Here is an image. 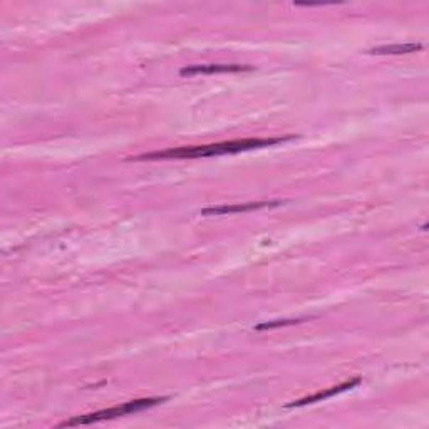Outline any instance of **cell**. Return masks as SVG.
Here are the masks:
<instances>
[{"label":"cell","mask_w":429,"mask_h":429,"mask_svg":"<svg viewBox=\"0 0 429 429\" xmlns=\"http://www.w3.org/2000/svg\"><path fill=\"white\" fill-rule=\"evenodd\" d=\"M294 140V136L284 138H247V140L237 141H223L216 145H203V146H183L172 147L166 151H156V153L141 155L136 160H193V158H210V156L221 155H235L242 151L260 150V147H269L279 143Z\"/></svg>","instance_id":"cell-1"},{"label":"cell","mask_w":429,"mask_h":429,"mask_svg":"<svg viewBox=\"0 0 429 429\" xmlns=\"http://www.w3.org/2000/svg\"><path fill=\"white\" fill-rule=\"evenodd\" d=\"M165 401H168V398H145V399L129 401V403L114 406V408H109V409H103V411L84 414V416H76L69 419V421L61 423L59 424V428H72V426H81V424H92V423L106 421V419L128 416V414L140 413L143 409L153 408V406H158L160 403H165Z\"/></svg>","instance_id":"cell-2"},{"label":"cell","mask_w":429,"mask_h":429,"mask_svg":"<svg viewBox=\"0 0 429 429\" xmlns=\"http://www.w3.org/2000/svg\"><path fill=\"white\" fill-rule=\"evenodd\" d=\"M361 384V377H354V379H349L342 382V384L335 386V387H329V389L325 391H321V393L317 394H312V396H307V398L303 399H299V401H294V403H289L285 408H302V406H307V404H316V403H321V401H325L332 398V396H338L340 393H345V391H350L354 389V387Z\"/></svg>","instance_id":"cell-3"},{"label":"cell","mask_w":429,"mask_h":429,"mask_svg":"<svg viewBox=\"0 0 429 429\" xmlns=\"http://www.w3.org/2000/svg\"><path fill=\"white\" fill-rule=\"evenodd\" d=\"M253 71L252 66H240V64H206V66H186L179 74L182 76H196V74H232Z\"/></svg>","instance_id":"cell-4"},{"label":"cell","mask_w":429,"mask_h":429,"mask_svg":"<svg viewBox=\"0 0 429 429\" xmlns=\"http://www.w3.org/2000/svg\"><path fill=\"white\" fill-rule=\"evenodd\" d=\"M280 201H260V203H247V205H225L216 206V208H205L201 215H232V213H242V211L250 210H260L267 208V206H279Z\"/></svg>","instance_id":"cell-5"},{"label":"cell","mask_w":429,"mask_h":429,"mask_svg":"<svg viewBox=\"0 0 429 429\" xmlns=\"http://www.w3.org/2000/svg\"><path fill=\"white\" fill-rule=\"evenodd\" d=\"M423 45L416 43L409 44H391V45H379L369 50V54H377V55H399V54H411L421 50Z\"/></svg>","instance_id":"cell-6"},{"label":"cell","mask_w":429,"mask_h":429,"mask_svg":"<svg viewBox=\"0 0 429 429\" xmlns=\"http://www.w3.org/2000/svg\"><path fill=\"white\" fill-rule=\"evenodd\" d=\"M297 324L301 321H277V322H267V324H258L255 329L257 330H264V329H274V327H282V325H290V324Z\"/></svg>","instance_id":"cell-7"}]
</instances>
